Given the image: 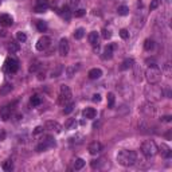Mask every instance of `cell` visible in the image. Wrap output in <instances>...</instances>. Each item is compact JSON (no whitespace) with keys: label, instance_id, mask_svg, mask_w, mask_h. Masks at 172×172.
Here are the masks:
<instances>
[{"label":"cell","instance_id":"35","mask_svg":"<svg viewBox=\"0 0 172 172\" xmlns=\"http://www.w3.org/2000/svg\"><path fill=\"white\" fill-rule=\"evenodd\" d=\"M38 69H39V62H38V61L31 62V66H30V73H35Z\"/></svg>","mask_w":172,"mask_h":172},{"label":"cell","instance_id":"45","mask_svg":"<svg viewBox=\"0 0 172 172\" xmlns=\"http://www.w3.org/2000/svg\"><path fill=\"white\" fill-rule=\"evenodd\" d=\"M171 120H172L171 116H163L161 117V121H164V122H171Z\"/></svg>","mask_w":172,"mask_h":172},{"label":"cell","instance_id":"42","mask_svg":"<svg viewBox=\"0 0 172 172\" xmlns=\"http://www.w3.org/2000/svg\"><path fill=\"white\" fill-rule=\"evenodd\" d=\"M83 15H85V10H82V8H81V10H77L74 12L75 18H81V16H83Z\"/></svg>","mask_w":172,"mask_h":172},{"label":"cell","instance_id":"5","mask_svg":"<svg viewBox=\"0 0 172 172\" xmlns=\"http://www.w3.org/2000/svg\"><path fill=\"white\" fill-rule=\"evenodd\" d=\"M55 147V140L53 136H43L40 142L36 145V152H43V150H47L48 148Z\"/></svg>","mask_w":172,"mask_h":172},{"label":"cell","instance_id":"15","mask_svg":"<svg viewBox=\"0 0 172 172\" xmlns=\"http://www.w3.org/2000/svg\"><path fill=\"white\" fill-rule=\"evenodd\" d=\"M89 42H90V44L93 46L94 48H98V34H97L96 31H93V32H90L89 34Z\"/></svg>","mask_w":172,"mask_h":172},{"label":"cell","instance_id":"4","mask_svg":"<svg viewBox=\"0 0 172 172\" xmlns=\"http://www.w3.org/2000/svg\"><path fill=\"white\" fill-rule=\"evenodd\" d=\"M141 152L145 157H153L157 153V145L152 140H147L141 144Z\"/></svg>","mask_w":172,"mask_h":172},{"label":"cell","instance_id":"19","mask_svg":"<svg viewBox=\"0 0 172 172\" xmlns=\"http://www.w3.org/2000/svg\"><path fill=\"white\" fill-rule=\"evenodd\" d=\"M11 90H12V85L4 83L3 86H0V96H7L8 93H11Z\"/></svg>","mask_w":172,"mask_h":172},{"label":"cell","instance_id":"25","mask_svg":"<svg viewBox=\"0 0 172 172\" xmlns=\"http://www.w3.org/2000/svg\"><path fill=\"white\" fill-rule=\"evenodd\" d=\"M36 28L39 32H44L46 30H47V24L43 20H36Z\"/></svg>","mask_w":172,"mask_h":172},{"label":"cell","instance_id":"32","mask_svg":"<svg viewBox=\"0 0 172 172\" xmlns=\"http://www.w3.org/2000/svg\"><path fill=\"white\" fill-rule=\"evenodd\" d=\"M47 8H48V5H35L34 11H35V12H38V13H42V12H46Z\"/></svg>","mask_w":172,"mask_h":172},{"label":"cell","instance_id":"29","mask_svg":"<svg viewBox=\"0 0 172 172\" xmlns=\"http://www.w3.org/2000/svg\"><path fill=\"white\" fill-rule=\"evenodd\" d=\"M83 35H85V30H83L82 27H81V28H77L74 31V38H75V39H82Z\"/></svg>","mask_w":172,"mask_h":172},{"label":"cell","instance_id":"22","mask_svg":"<svg viewBox=\"0 0 172 172\" xmlns=\"http://www.w3.org/2000/svg\"><path fill=\"white\" fill-rule=\"evenodd\" d=\"M30 102H31L32 106H39V105L42 104V97L38 96V94H35V96H32V97H31Z\"/></svg>","mask_w":172,"mask_h":172},{"label":"cell","instance_id":"14","mask_svg":"<svg viewBox=\"0 0 172 172\" xmlns=\"http://www.w3.org/2000/svg\"><path fill=\"white\" fill-rule=\"evenodd\" d=\"M0 117L3 121H7L11 117V108L10 106H3L0 109Z\"/></svg>","mask_w":172,"mask_h":172},{"label":"cell","instance_id":"44","mask_svg":"<svg viewBox=\"0 0 172 172\" xmlns=\"http://www.w3.org/2000/svg\"><path fill=\"white\" fill-rule=\"evenodd\" d=\"M36 5H48V0H36Z\"/></svg>","mask_w":172,"mask_h":172},{"label":"cell","instance_id":"38","mask_svg":"<svg viewBox=\"0 0 172 172\" xmlns=\"http://www.w3.org/2000/svg\"><path fill=\"white\" fill-rule=\"evenodd\" d=\"M71 126H77V122H75V120H73V118H70V120L66 122V125H64V128H66V129H71Z\"/></svg>","mask_w":172,"mask_h":172},{"label":"cell","instance_id":"8","mask_svg":"<svg viewBox=\"0 0 172 172\" xmlns=\"http://www.w3.org/2000/svg\"><path fill=\"white\" fill-rule=\"evenodd\" d=\"M50 43H51L50 38L46 36V35H43V36H40L39 39H38V42H36V50L38 51H44L46 48H48Z\"/></svg>","mask_w":172,"mask_h":172},{"label":"cell","instance_id":"37","mask_svg":"<svg viewBox=\"0 0 172 172\" xmlns=\"http://www.w3.org/2000/svg\"><path fill=\"white\" fill-rule=\"evenodd\" d=\"M77 69H78V67H75V66H69V67H67V69H66L67 75H69V77H71V75L74 74L75 71H77Z\"/></svg>","mask_w":172,"mask_h":172},{"label":"cell","instance_id":"16","mask_svg":"<svg viewBox=\"0 0 172 172\" xmlns=\"http://www.w3.org/2000/svg\"><path fill=\"white\" fill-rule=\"evenodd\" d=\"M160 153H161V156H163V157H165V159H169V157L172 156L171 148L167 147L165 144H161V147H160Z\"/></svg>","mask_w":172,"mask_h":172},{"label":"cell","instance_id":"23","mask_svg":"<svg viewBox=\"0 0 172 172\" xmlns=\"http://www.w3.org/2000/svg\"><path fill=\"white\" fill-rule=\"evenodd\" d=\"M19 50H20V46H19V43L11 42L10 44H8V51H10L11 54H15V53H18Z\"/></svg>","mask_w":172,"mask_h":172},{"label":"cell","instance_id":"26","mask_svg":"<svg viewBox=\"0 0 172 172\" xmlns=\"http://www.w3.org/2000/svg\"><path fill=\"white\" fill-rule=\"evenodd\" d=\"M114 101H116V97L113 93H108V108L112 109L114 106Z\"/></svg>","mask_w":172,"mask_h":172},{"label":"cell","instance_id":"3","mask_svg":"<svg viewBox=\"0 0 172 172\" xmlns=\"http://www.w3.org/2000/svg\"><path fill=\"white\" fill-rule=\"evenodd\" d=\"M145 96L148 97V99L150 101H159L164 97V90L161 87L155 85H149L147 89H145Z\"/></svg>","mask_w":172,"mask_h":172},{"label":"cell","instance_id":"21","mask_svg":"<svg viewBox=\"0 0 172 172\" xmlns=\"http://www.w3.org/2000/svg\"><path fill=\"white\" fill-rule=\"evenodd\" d=\"M62 16H63L66 20H70V18H71V11H70L69 5H63V7H62Z\"/></svg>","mask_w":172,"mask_h":172},{"label":"cell","instance_id":"47","mask_svg":"<svg viewBox=\"0 0 172 172\" xmlns=\"http://www.w3.org/2000/svg\"><path fill=\"white\" fill-rule=\"evenodd\" d=\"M69 3H70V5H71V7H75V5H78L79 0H69Z\"/></svg>","mask_w":172,"mask_h":172},{"label":"cell","instance_id":"7","mask_svg":"<svg viewBox=\"0 0 172 172\" xmlns=\"http://www.w3.org/2000/svg\"><path fill=\"white\" fill-rule=\"evenodd\" d=\"M19 69V62L16 58H13V56H10V58L5 59L4 62V70L7 73H10V74H12V73H16Z\"/></svg>","mask_w":172,"mask_h":172},{"label":"cell","instance_id":"12","mask_svg":"<svg viewBox=\"0 0 172 172\" xmlns=\"http://www.w3.org/2000/svg\"><path fill=\"white\" fill-rule=\"evenodd\" d=\"M102 150V144L98 141H93L90 142V145H89V152L91 153V155H97V153H99Z\"/></svg>","mask_w":172,"mask_h":172},{"label":"cell","instance_id":"13","mask_svg":"<svg viewBox=\"0 0 172 172\" xmlns=\"http://www.w3.org/2000/svg\"><path fill=\"white\" fill-rule=\"evenodd\" d=\"M116 48V44H109V46H106V48H105V51H104V54H102V59H112V56H113V50Z\"/></svg>","mask_w":172,"mask_h":172},{"label":"cell","instance_id":"6","mask_svg":"<svg viewBox=\"0 0 172 172\" xmlns=\"http://www.w3.org/2000/svg\"><path fill=\"white\" fill-rule=\"evenodd\" d=\"M71 99V90H70L69 86L66 85H62L61 86V91H59V98H58V102L61 105H66L70 102Z\"/></svg>","mask_w":172,"mask_h":172},{"label":"cell","instance_id":"33","mask_svg":"<svg viewBox=\"0 0 172 172\" xmlns=\"http://www.w3.org/2000/svg\"><path fill=\"white\" fill-rule=\"evenodd\" d=\"M16 39H18L19 42H26V40H27V35L24 34V32L19 31V32H16Z\"/></svg>","mask_w":172,"mask_h":172},{"label":"cell","instance_id":"18","mask_svg":"<svg viewBox=\"0 0 172 172\" xmlns=\"http://www.w3.org/2000/svg\"><path fill=\"white\" fill-rule=\"evenodd\" d=\"M89 78L90 79H98V78H101V75H102V70L101 69H91L90 71H89Z\"/></svg>","mask_w":172,"mask_h":172},{"label":"cell","instance_id":"39","mask_svg":"<svg viewBox=\"0 0 172 172\" xmlns=\"http://www.w3.org/2000/svg\"><path fill=\"white\" fill-rule=\"evenodd\" d=\"M62 69H63V67H62L61 64H59V66L56 67L55 70H53V73H51V77H58V75L62 73Z\"/></svg>","mask_w":172,"mask_h":172},{"label":"cell","instance_id":"24","mask_svg":"<svg viewBox=\"0 0 172 172\" xmlns=\"http://www.w3.org/2000/svg\"><path fill=\"white\" fill-rule=\"evenodd\" d=\"M3 169H4V171H12L13 169V163L11 159H8V160H5L4 163H3Z\"/></svg>","mask_w":172,"mask_h":172},{"label":"cell","instance_id":"30","mask_svg":"<svg viewBox=\"0 0 172 172\" xmlns=\"http://www.w3.org/2000/svg\"><path fill=\"white\" fill-rule=\"evenodd\" d=\"M83 165H85V160H83V159H75L74 169H81V168H83Z\"/></svg>","mask_w":172,"mask_h":172},{"label":"cell","instance_id":"48","mask_svg":"<svg viewBox=\"0 0 172 172\" xmlns=\"http://www.w3.org/2000/svg\"><path fill=\"white\" fill-rule=\"evenodd\" d=\"M4 139H5V132L4 130H0V141H3Z\"/></svg>","mask_w":172,"mask_h":172},{"label":"cell","instance_id":"11","mask_svg":"<svg viewBox=\"0 0 172 172\" xmlns=\"http://www.w3.org/2000/svg\"><path fill=\"white\" fill-rule=\"evenodd\" d=\"M13 23V19L11 15H8V13H0V24L4 27H10L12 26Z\"/></svg>","mask_w":172,"mask_h":172},{"label":"cell","instance_id":"2","mask_svg":"<svg viewBox=\"0 0 172 172\" xmlns=\"http://www.w3.org/2000/svg\"><path fill=\"white\" fill-rule=\"evenodd\" d=\"M145 78H147V81H148L149 85H155V83H157L159 81H160V78H161L160 69H159L156 64L149 66L147 69V71H145Z\"/></svg>","mask_w":172,"mask_h":172},{"label":"cell","instance_id":"43","mask_svg":"<svg viewBox=\"0 0 172 172\" xmlns=\"http://www.w3.org/2000/svg\"><path fill=\"white\" fill-rule=\"evenodd\" d=\"M91 101H93V102H96V104H98V102H101V96H99L98 93H97V94H94V96H93V98H91Z\"/></svg>","mask_w":172,"mask_h":172},{"label":"cell","instance_id":"27","mask_svg":"<svg viewBox=\"0 0 172 172\" xmlns=\"http://www.w3.org/2000/svg\"><path fill=\"white\" fill-rule=\"evenodd\" d=\"M153 47H155V42H153L152 39H147L144 42V48L147 51H150V50H153Z\"/></svg>","mask_w":172,"mask_h":172},{"label":"cell","instance_id":"36","mask_svg":"<svg viewBox=\"0 0 172 172\" xmlns=\"http://www.w3.org/2000/svg\"><path fill=\"white\" fill-rule=\"evenodd\" d=\"M161 4V0H152L150 1V4H149V10H156V8L159 7V5Z\"/></svg>","mask_w":172,"mask_h":172},{"label":"cell","instance_id":"10","mask_svg":"<svg viewBox=\"0 0 172 172\" xmlns=\"http://www.w3.org/2000/svg\"><path fill=\"white\" fill-rule=\"evenodd\" d=\"M44 126H46V129L53 130V132H55V133H61V130H62L61 124L56 122V121H47Z\"/></svg>","mask_w":172,"mask_h":172},{"label":"cell","instance_id":"41","mask_svg":"<svg viewBox=\"0 0 172 172\" xmlns=\"http://www.w3.org/2000/svg\"><path fill=\"white\" fill-rule=\"evenodd\" d=\"M120 36L122 38V39H128L129 38V32H128V30H125V28H122L120 31Z\"/></svg>","mask_w":172,"mask_h":172},{"label":"cell","instance_id":"46","mask_svg":"<svg viewBox=\"0 0 172 172\" xmlns=\"http://www.w3.org/2000/svg\"><path fill=\"white\" fill-rule=\"evenodd\" d=\"M42 132H43L42 126H36V128H35V130H34V134H39V133H42Z\"/></svg>","mask_w":172,"mask_h":172},{"label":"cell","instance_id":"17","mask_svg":"<svg viewBox=\"0 0 172 172\" xmlns=\"http://www.w3.org/2000/svg\"><path fill=\"white\" fill-rule=\"evenodd\" d=\"M82 114L85 118H94L97 116V110L94 109V108H86L82 112Z\"/></svg>","mask_w":172,"mask_h":172},{"label":"cell","instance_id":"20","mask_svg":"<svg viewBox=\"0 0 172 172\" xmlns=\"http://www.w3.org/2000/svg\"><path fill=\"white\" fill-rule=\"evenodd\" d=\"M133 64H134V61L132 58L125 59V61L122 62V64H121V70H128V69H130V67H133Z\"/></svg>","mask_w":172,"mask_h":172},{"label":"cell","instance_id":"34","mask_svg":"<svg viewBox=\"0 0 172 172\" xmlns=\"http://www.w3.org/2000/svg\"><path fill=\"white\" fill-rule=\"evenodd\" d=\"M102 38H104V39H110V38H112V31H110L109 28H104L102 30Z\"/></svg>","mask_w":172,"mask_h":172},{"label":"cell","instance_id":"1","mask_svg":"<svg viewBox=\"0 0 172 172\" xmlns=\"http://www.w3.org/2000/svg\"><path fill=\"white\" fill-rule=\"evenodd\" d=\"M136 160H137V155H136V152H133V150L124 149V150H120L117 155L118 164H121V165H124V167L133 165V164L136 163Z\"/></svg>","mask_w":172,"mask_h":172},{"label":"cell","instance_id":"28","mask_svg":"<svg viewBox=\"0 0 172 172\" xmlns=\"http://www.w3.org/2000/svg\"><path fill=\"white\" fill-rule=\"evenodd\" d=\"M117 12H118V15L125 16V15H128V13H129V8L126 7V5H120L118 10H117Z\"/></svg>","mask_w":172,"mask_h":172},{"label":"cell","instance_id":"31","mask_svg":"<svg viewBox=\"0 0 172 172\" xmlns=\"http://www.w3.org/2000/svg\"><path fill=\"white\" fill-rule=\"evenodd\" d=\"M73 110H74V104H73V102H69V104L64 105V109H63L64 114H70Z\"/></svg>","mask_w":172,"mask_h":172},{"label":"cell","instance_id":"40","mask_svg":"<svg viewBox=\"0 0 172 172\" xmlns=\"http://www.w3.org/2000/svg\"><path fill=\"white\" fill-rule=\"evenodd\" d=\"M90 165H91V168H99L101 167V160H91V163H90Z\"/></svg>","mask_w":172,"mask_h":172},{"label":"cell","instance_id":"9","mask_svg":"<svg viewBox=\"0 0 172 172\" xmlns=\"http://www.w3.org/2000/svg\"><path fill=\"white\" fill-rule=\"evenodd\" d=\"M58 50H59V54L62 56H66L69 54V50H70V46H69V40L66 38H62L59 40V46H58Z\"/></svg>","mask_w":172,"mask_h":172}]
</instances>
